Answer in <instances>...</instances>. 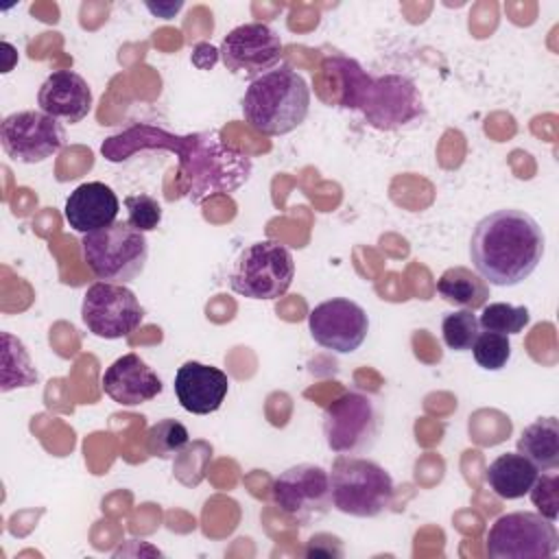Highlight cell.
Returning a JSON list of instances; mask_svg holds the SVG:
<instances>
[{"label": "cell", "mask_w": 559, "mask_h": 559, "mask_svg": "<svg viewBox=\"0 0 559 559\" xmlns=\"http://www.w3.org/2000/svg\"><path fill=\"white\" fill-rule=\"evenodd\" d=\"M546 236L524 210L504 207L480 218L469 238L476 273L493 286H518L542 262Z\"/></svg>", "instance_id": "1"}, {"label": "cell", "mask_w": 559, "mask_h": 559, "mask_svg": "<svg viewBox=\"0 0 559 559\" xmlns=\"http://www.w3.org/2000/svg\"><path fill=\"white\" fill-rule=\"evenodd\" d=\"M170 153L179 157L181 192L192 203L236 192L249 181L253 170L251 157L225 142L216 129L177 135Z\"/></svg>", "instance_id": "2"}, {"label": "cell", "mask_w": 559, "mask_h": 559, "mask_svg": "<svg viewBox=\"0 0 559 559\" xmlns=\"http://www.w3.org/2000/svg\"><path fill=\"white\" fill-rule=\"evenodd\" d=\"M310 111V87L288 66H277L255 76L242 96V116L264 135L295 131Z\"/></svg>", "instance_id": "3"}, {"label": "cell", "mask_w": 559, "mask_h": 559, "mask_svg": "<svg viewBox=\"0 0 559 559\" xmlns=\"http://www.w3.org/2000/svg\"><path fill=\"white\" fill-rule=\"evenodd\" d=\"M332 507L352 518H378L389 511L395 485L391 474L371 459L338 454L332 463Z\"/></svg>", "instance_id": "4"}, {"label": "cell", "mask_w": 559, "mask_h": 559, "mask_svg": "<svg viewBox=\"0 0 559 559\" xmlns=\"http://www.w3.org/2000/svg\"><path fill=\"white\" fill-rule=\"evenodd\" d=\"M343 107L360 109L367 124L380 131L408 127L426 111L419 87L413 79L404 74L371 76L365 70Z\"/></svg>", "instance_id": "5"}, {"label": "cell", "mask_w": 559, "mask_h": 559, "mask_svg": "<svg viewBox=\"0 0 559 559\" xmlns=\"http://www.w3.org/2000/svg\"><path fill=\"white\" fill-rule=\"evenodd\" d=\"M81 253L100 282L127 284L144 271L148 242L146 236L127 221H116L103 229L83 234Z\"/></svg>", "instance_id": "6"}, {"label": "cell", "mask_w": 559, "mask_h": 559, "mask_svg": "<svg viewBox=\"0 0 559 559\" xmlns=\"http://www.w3.org/2000/svg\"><path fill=\"white\" fill-rule=\"evenodd\" d=\"M295 280L293 253L277 240H258L245 247L231 264L229 288L247 299H277Z\"/></svg>", "instance_id": "7"}, {"label": "cell", "mask_w": 559, "mask_h": 559, "mask_svg": "<svg viewBox=\"0 0 559 559\" xmlns=\"http://www.w3.org/2000/svg\"><path fill=\"white\" fill-rule=\"evenodd\" d=\"M380 435V413L371 395L347 391L323 411V437L336 454L369 452Z\"/></svg>", "instance_id": "8"}, {"label": "cell", "mask_w": 559, "mask_h": 559, "mask_svg": "<svg viewBox=\"0 0 559 559\" xmlns=\"http://www.w3.org/2000/svg\"><path fill=\"white\" fill-rule=\"evenodd\" d=\"M559 548L555 522L542 513L513 511L493 520L487 531V557L491 559H544Z\"/></svg>", "instance_id": "9"}, {"label": "cell", "mask_w": 559, "mask_h": 559, "mask_svg": "<svg viewBox=\"0 0 559 559\" xmlns=\"http://www.w3.org/2000/svg\"><path fill=\"white\" fill-rule=\"evenodd\" d=\"M81 319L94 336L114 341L129 336L140 328L144 308L135 293L124 284L96 282L83 295Z\"/></svg>", "instance_id": "10"}, {"label": "cell", "mask_w": 559, "mask_h": 559, "mask_svg": "<svg viewBox=\"0 0 559 559\" xmlns=\"http://www.w3.org/2000/svg\"><path fill=\"white\" fill-rule=\"evenodd\" d=\"M273 504L288 518L308 524L332 507L330 474L314 463H299L275 476L271 485Z\"/></svg>", "instance_id": "11"}, {"label": "cell", "mask_w": 559, "mask_h": 559, "mask_svg": "<svg viewBox=\"0 0 559 559\" xmlns=\"http://www.w3.org/2000/svg\"><path fill=\"white\" fill-rule=\"evenodd\" d=\"M0 142L13 162L39 164L66 144L63 124L41 109L9 114L0 124Z\"/></svg>", "instance_id": "12"}, {"label": "cell", "mask_w": 559, "mask_h": 559, "mask_svg": "<svg viewBox=\"0 0 559 559\" xmlns=\"http://www.w3.org/2000/svg\"><path fill=\"white\" fill-rule=\"evenodd\" d=\"M308 330L317 345L336 354H352L367 338L369 317L356 301L332 297L308 312Z\"/></svg>", "instance_id": "13"}, {"label": "cell", "mask_w": 559, "mask_h": 559, "mask_svg": "<svg viewBox=\"0 0 559 559\" xmlns=\"http://www.w3.org/2000/svg\"><path fill=\"white\" fill-rule=\"evenodd\" d=\"M218 55L229 72L255 79L277 68L282 59V39L269 24L247 22L223 37Z\"/></svg>", "instance_id": "14"}, {"label": "cell", "mask_w": 559, "mask_h": 559, "mask_svg": "<svg viewBox=\"0 0 559 559\" xmlns=\"http://www.w3.org/2000/svg\"><path fill=\"white\" fill-rule=\"evenodd\" d=\"M227 391L229 378L218 367L188 360L175 373V395L181 408L192 415H210L218 411Z\"/></svg>", "instance_id": "15"}, {"label": "cell", "mask_w": 559, "mask_h": 559, "mask_svg": "<svg viewBox=\"0 0 559 559\" xmlns=\"http://www.w3.org/2000/svg\"><path fill=\"white\" fill-rule=\"evenodd\" d=\"M103 391L120 406H138L157 397L164 389L159 376L138 354L116 358L103 373Z\"/></svg>", "instance_id": "16"}, {"label": "cell", "mask_w": 559, "mask_h": 559, "mask_svg": "<svg viewBox=\"0 0 559 559\" xmlns=\"http://www.w3.org/2000/svg\"><path fill=\"white\" fill-rule=\"evenodd\" d=\"M37 105L44 114L74 124L90 114L92 90L79 72L57 70L41 83L37 92Z\"/></svg>", "instance_id": "17"}, {"label": "cell", "mask_w": 559, "mask_h": 559, "mask_svg": "<svg viewBox=\"0 0 559 559\" xmlns=\"http://www.w3.org/2000/svg\"><path fill=\"white\" fill-rule=\"evenodd\" d=\"M120 201L116 192L103 181L81 183L70 192L63 205V216L68 225L81 234L103 229L118 221Z\"/></svg>", "instance_id": "18"}, {"label": "cell", "mask_w": 559, "mask_h": 559, "mask_svg": "<svg viewBox=\"0 0 559 559\" xmlns=\"http://www.w3.org/2000/svg\"><path fill=\"white\" fill-rule=\"evenodd\" d=\"M537 474L539 469L526 456L520 452H504L489 463L485 480L498 498L518 500L528 493Z\"/></svg>", "instance_id": "19"}, {"label": "cell", "mask_w": 559, "mask_h": 559, "mask_svg": "<svg viewBox=\"0 0 559 559\" xmlns=\"http://www.w3.org/2000/svg\"><path fill=\"white\" fill-rule=\"evenodd\" d=\"M518 452L526 456L542 472L557 469L559 467L557 417H537L533 424H528L518 439Z\"/></svg>", "instance_id": "20"}, {"label": "cell", "mask_w": 559, "mask_h": 559, "mask_svg": "<svg viewBox=\"0 0 559 559\" xmlns=\"http://www.w3.org/2000/svg\"><path fill=\"white\" fill-rule=\"evenodd\" d=\"M437 293L443 301L465 310L483 308L489 299L487 282L467 266H452L443 271L437 280Z\"/></svg>", "instance_id": "21"}, {"label": "cell", "mask_w": 559, "mask_h": 559, "mask_svg": "<svg viewBox=\"0 0 559 559\" xmlns=\"http://www.w3.org/2000/svg\"><path fill=\"white\" fill-rule=\"evenodd\" d=\"M39 376L33 367V360L20 338L9 332H2V384L0 391L24 389L37 384Z\"/></svg>", "instance_id": "22"}, {"label": "cell", "mask_w": 559, "mask_h": 559, "mask_svg": "<svg viewBox=\"0 0 559 559\" xmlns=\"http://www.w3.org/2000/svg\"><path fill=\"white\" fill-rule=\"evenodd\" d=\"M190 443L188 428L177 419H159L146 432V450L151 456L157 459H175L179 456Z\"/></svg>", "instance_id": "23"}, {"label": "cell", "mask_w": 559, "mask_h": 559, "mask_svg": "<svg viewBox=\"0 0 559 559\" xmlns=\"http://www.w3.org/2000/svg\"><path fill=\"white\" fill-rule=\"evenodd\" d=\"M531 321V312L524 306H511L504 301L485 304L483 312L478 317V325L483 332H496V334H520Z\"/></svg>", "instance_id": "24"}, {"label": "cell", "mask_w": 559, "mask_h": 559, "mask_svg": "<svg viewBox=\"0 0 559 559\" xmlns=\"http://www.w3.org/2000/svg\"><path fill=\"white\" fill-rule=\"evenodd\" d=\"M480 334V325H478V317L472 314V310H454L448 312L441 319V336L443 343L454 349V352H467L472 349L474 341Z\"/></svg>", "instance_id": "25"}, {"label": "cell", "mask_w": 559, "mask_h": 559, "mask_svg": "<svg viewBox=\"0 0 559 559\" xmlns=\"http://www.w3.org/2000/svg\"><path fill=\"white\" fill-rule=\"evenodd\" d=\"M474 360L487 369V371H498L502 369L509 358H511V343L509 336L496 334V332H480L478 338L472 345Z\"/></svg>", "instance_id": "26"}, {"label": "cell", "mask_w": 559, "mask_h": 559, "mask_svg": "<svg viewBox=\"0 0 559 559\" xmlns=\"http://www.w3.org/2000/svg\"><path fill=\"white\" fill-rule=\"evenodd\" d=\"M528 493H531V502L537 507V513H542L550 522H557V518H559V474L555 469L537 474Z\"/></svg>", "instance_id": "27"}, {"label": "cell", "mask_w": 559, "mask_h": 559, "mask_svg": "<svg viewBox=\"0 0 559 559\" xmlns=\"http://www.w3.org/2000/svg\"><path fill=\"white\" fill-rule=\"evenodd\" d=\"M124 207H127V223L142 234L157 229V225L162 223V205L148 194L140 192V194L124 197Z\"/></svg>", "instance_id": "28"}, {"label": "cell", "mask_w": 559, "mask_h": 559, "mask_svg": "<svg viewBox=\"0 0 559 559\" xmlns=\"http://www.w3.org/2000/svg\"><path fill=\"white\" fill-rule=\"evenodd\" d=\"M218 57H221L218 50L210 44H197L194 50H192V63L201 70H210L216 63Z\"/></svg>", "instance_id": "29"}, {"label": "cell", "mask_w": 559, "mask_h": 559, "mask_svg": "<svg viewBox=\"0 0 559 559\" xmlns=\"http://www.w3.org/2000/svg\"><path fill=\"white\" fill-rule=\"evenodd\" d=\"M183 7V2H146V9L157 15V17H164V20H170L175 17V13Z\"/></svg>", "instance_id": "30"}]
</instances>
